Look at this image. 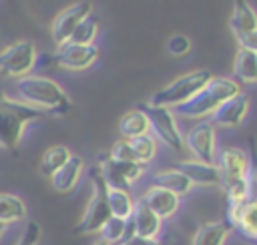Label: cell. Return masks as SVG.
<instances>
[{"label": "cell", "mask_w": 257, "mask_h": 245, "mask_svg": "<svg viewBox=\"0 0 257 245\" xmlns=\"http://www.w3.org/2000/svg\"><path fill=\"white\" fill-rule=\"evenodd\" d=\"M16 94H18V100L26 102L28 106H32L44 114L62 116L72 106L64 88L56 80H52L48 76H40V74H28V76L18 78Z\"/></svg>", "instance_id": "1"}, {"label": "cell", "mask_w": 257, "mask_h": 245, "mask_svg": "<svg viewBox=\"0 0 257 245\" xmlns=\"http://www.w3.org/2000/svg\"><path fill=\"white\" fill-rule=\"evenodd\" d=\"M241 90V84L235 78H227V76H213L191 100H187L185 104L173 108L175 114L183 116V118H197V120H205L207 116H211L225 100L237 96Z\"/></svg>", "instance_id": "2"}, {"label": "cell", "mask_w": 257, "mask_h": 245, "mask_svg": "<svg viewBox=\"0 0 257 245\" xmlns=\"http://www.w3.org/2000/svg\"><path fill=\"white\" fill-rule=\"evenodd\" d=\"M42 116L46 114L0 90V147L6 151H16L28 122Z\"/></svg>", "instance_id": "3"}, {"label": "cell", "mask_w": 257, "mask_h": 245, "mask_svg": "<svg viewBox=\"0 0 257 245\" xmlns=\"http://www.w3.org/2000/svg\"><path fill=\"white\" fill-rule=\"evenodd\" d=\"M211 78H213L211 70H205V68H199V70H191L187 74H181L175 80H171L167 86H163L161 90H157L147 104H151V106L177 108V106L185 104L187 100H191Z\"/></svg>", "instance_id": "4"}, {"label": "cell", "mask_w": 257, "mask_h": 245, "mask_svg": "<svg viewBox=\"0 0 257 245\" xmlns=\"http://www.w3.org/2000/svg\"><path fill=\"white\" fill-rule=\"evenodd\" d=\"M90 181H92V195L84 207V213H82L78 225L74 227V233H80V235L98 233L110 217V209L106 203V185H104L98 169H92Z\"/></svg>", "instance_id": "5"}, {"label": "cell", "mask_w": 257, "mask_h": 245, "mask_svg": "<svg viewBox=\"0 0 257 245\" xmlns=\"http://www.w3.org/2000/svg\"><path fill=\"white\" fill-rule=\"evenodd\" d=\"M141 108L145 110V114L149 118L153 137L157 141H161L163 145H167L169 149L181 153L185 149V137L179 131V125H177V118H175L173 108H167V106H151V104H143Z\"/></svg>", "instance_id": "6"}, {"label": "cell", "mask_w": 257, "mask_h": 245, "mask_svg": "<svg viewBox=\"0 0 257 245\" xmlns=\"http://www.w3.org/2000/svg\"><path fill=\"white\" fill-rule=\"evenodd\" d=\"M36 58L38 52L30 40H16L0 50V74L14 80L28 76L36 64Z\"/></svg>", "instance_id": "7"}, {"label": "cell", "mask_w": 257, "mask_h": 245, "mask_svg": "<svg viewBox=\"0 0 257 245\" xmlns=\"http://www.w3.org/2000/svg\"><path fill=\"white\" fill-rule=\"evenodd\" d=\"M98 173L104 181V185L108 189H124L128 191L131 185H135L143 175L147 165L143 163H122V161H114L108 157V153L100 155L98 159Z\"/></svg>", "instance_id": "8"}, {"label": "cell", "mask_w": 257, "mask_h": 245, "mask_svg": "<svg viewBox=\"0 0 257 245\" xmlns=\"http://www.w3.org/2000/svg\"><path fill=\"white\" fill-rule=\"evenodd\" d=\"M90 12H92V2L90 0H78V2L70 4V6H66L64 10H60L54 16V20L50 24V38L56 44V48L70 40V36L76 30V26Z\"/></svg>", "instance_id": "9"}, {"label": "cell", "mask_w": 257, "mask_h": 245, "mask_svg": "<svg viewBox=\"0 0 257 245\" xmlns=\"http://www.w3.org/2000/svg\"><path fill=\"white\" fill-rule=\"evenodd\" d=\"M185 147L193 153V159L215 163L217 159V133L211 120L195 122L185 135Z\"/></svg>", "instance_id": "10"}, {"label": "cell", "mask_w": 257, "mask_h": 245, "mask_svg": "<svg viewBox=\"0 0 257 245\" xmlns=\"http://www.w3.org/2000/svg\"><path fill=\"white\" fill-rule=\"evenodd\" d=\"M98 60V46L96 44H74V42H66L62 46L56 48V52L52 54V62L64 70L70 72H80L90 68L94 62Z\"/></svg>", "instance_id": "11"}, {"label": "cell", "mask_w": 257, "mask_h": 245, "mask_svg": "<svg viewBox=\"0 0 257 245\" xmlns=\"http://www.w3.org/2000/svg\"><path fill=\"white\" fill-rule=\"evenodd\" d=\"M215 165L219 169L221 187H223V185H229L233 181L249 177L251 161H249V155L243 149H239V147H225V149L217 151Z\"/></svg>", "instance_id": "12"}, {"label": "cell", "mask_w": 257, "mask_h": 245, "mask_svg": "<svg viewBox=\"0 0 257 245\" xmlns=\"http://www.w3.org/2000/svg\"><path fill=\"white\" fill-rule=\"evenodd\" d=\"M249 106H251L249 96L245 92H239L237 96L225 100L211 114V122H213V127H219V129H237L243 125V120L249 112Z\"/></svg>", "instance_id": "13"}, {"label": "cell", "mask_w": 257, "mask_h": 245, "mask_svg": "<svg viewBox=\"0 0 257 245\" xmlns=\"http://www.w3.org/2000/svg\"><path fill=\"white\" fill-rule=\"evenodd\" d=\"M225 221L239 235L257 243V201L255 199H249L239 207L227 209V219Z\"/></svg>", "instance_id": "14"}, {"label": "cell", "mask_w": 257, "mask_h": 245, "mask_svg": "<svg viewBox=\"0 0 257 245\" xmlns=\"http://www.w3.org/2000/svg\"><path fill=\"white\" fill-rule=\"evenodd\" d=\"M128 229L133 235L159 239V233L163 229V219L159 215H155L143 199H139V201H135V209L128 217Z\"/></svg>", "instance_id": "15"}, {"label": "cell", "mask_w": 257, "mask_h": 245, "mask_svg": "<svg viewBox=\"0 0 257 245\" xmlns=\"http://www.w3.org/2000/svg\"><path fill=\"white\" fill-rule=\"evenodd\" d=\"M177 169L181 173H185L193 185L221 187V175H219V169L215 163H205L199 159H185L177 165Z\"/></svg>", "instance_id": "16"}, {"label": "cell", "mask_w": 257, "mask_h": 245, "mask_svg": "<svg viewBox=\"0 0 257 245\" xmlns=\"http://www.w3.org/2000/svg\"><path fill=\"white\" fill-rule=\"evenodd\" d=\"M141 199L163 221L169 219V217H173L179 211V207H181V197H177L175 193H171V191H167L163 187H157V185H151Z\"/></svg>", "instance_id": "17"}, {"label": "cell", "mask_w": 257, "mask_h": 245, "mask_svg": "<svg viewBox=\"0 0 257 245\" xmlns=\"http://www.w3.org/2000/svg\"><path fill=\"white\" fill-rule=\"evenodd\" d=\"M82 169H84V161L82 157L78 155H72L52 177H50V185L56 193H70L78 181H80V175H82Z\"/></svg>", "instance_id": "18"}, {"label": "cell", "mask_w": 257, "mask_h": 245, "mask_svg": "<svg viewBox=\"0 0 257 245\" xmlns=\"http://www.w3.org/2000/svg\"><path fill=\"white\" fill-rule=\"evenodd\" d=\"M229 28L233 30V36L251 32L257 28V12L247 0H233V12L229 18Z\"/></svg>", "instance_id": "19"}, {"label": "cell", "mask_w": 257, "mask_h": 245, "mask_svg": "<svg viewBox=\"0 0 257 245\" xmlns=\"http://www.w3.org/2000/svg\"><path fill=\"white\" fill-rule=\"evenodd\" d=\"M231 227L227 221H209L199 225V229L193 235L191 245H225V241L231 235Z\"/></svg>", "instance_id": "20"}, {"label": "cell", "mask_w": 257, "mask_h": 245, "mask_svg": "<svg viewBox=\"0 0 257 245\" xmlns=\"http://www.w3.org/2000/svg\"><path fill=\"white\" fill-rule=\"evenodd\" d=\"M153 185L163 187V189L175 193L177 197H183V195L191 193V189H193V183L189 181V177L185 173H181L177 167L157 171L155 177H153Z\"/></svg>", "instance_id": "21"}, {"label": "cell", "mask_w": 257, "mask_h": 245, "mask_svg": "<svg viewBox=\"0 0 257 245\" xmlns=\"http://www.w3.org/2000/svg\"><path fill=\"white\" fill-rule=\"evenodd\" d=\"M118 133L122 135V139H135L141 135H149L151 133V125L149 118L145 114L143 108H133L128 112H124L118 120Z\"/></svg>", "instance_id": "22"}, {"label": "cell", "mask_w": 257, "mask_h": 245, "mask_svg": "<svg viewBox=\"0 0 257 245\" xmlns=\"http://www.w3.org/2000/svg\"><path fill=\"white\" fill-rule=\"evenodd\" d=\"M233 74L245 84L257 82V54L245 48H239L233 60Z\"/></svg>", "instance_id": "23"}, {"label": "cell", "mask_w": 257, "mask_h": 245, "mask_svg": "<svg viewBox=\"0 0 257 245\" xmlns=\"http://www.w3.org/2000/svg\"><path fill=\"white\" fill-rule=\"evenodd\" d=\"M26 213H28L26 203L20 197L10 193H0V225L8 227L12 223L24 221Z\"/></svg>", "instance_id": "24"}, {"label": "cell", "mask_w": 257, "mask_h": 245, "mask_svg": "<svg viewBox=\"0 0 257 245\" xmlns=\"http://www.w3.org/2000/svg\"><path fill=\"white\" fill-rule=\"evenodd\" d=\"M70 157H72V153H70L68 147H64V145H54V147H50V149L44 151V155H42V159H40V165H38V171H40L44 177L50 179Z\"/></svg>", "instance_id": "25"}, {"label": "cell", "mask_w": 257, "mask_h": 245, "mask_svg": "<svg viewBox=\"0 0 257 245\" xmlns=\"http://www.w3.org/2000/svg\"><path fill=\"white\" fill-rule=\"evenodd\" d=\"M106 203H108L110 215L120 217V219H128L135 209V201H133L131 193L124 189H108L106 187Z\"/></svg>", "instance_id": "26"}, {"label": "cell", "mask_w": 257, "mask_h": 245, "mask_svg": "<svg viewBox=\"0 0 257 245\" xmlns=\"http://www.w3.org/2000/svg\"><path fill=\"white\" fill-rule=\"evenodd\" d=\"M128 145L135 153V159L143 165H149L155 157H157V151H159V145H157V139L149 133V135H141V137H135V139H128Z\"/></svg>", "instance_id": "27"}, {"label": "cell", "mask_w": 257, "mask_h": 245, "mask_svg": "<svg viewBox=\"0 0 257 245\" xmlns=\"http://www.w3.org/2000/svg\"><path fill=\"white\" fill-rule=\"evenodd\" d=\"M96 34H98V16H96L94 12H90V14L76 26V30L72 32V36H70L68 42L88 46V44H94Z\"/></svg>", "instance_id": "28"}, {"label": "cell", "mask_w": 257, "mask_h": 245, "mask_svg": "<svg viewBox=\"0 0 257 245\" xmlns=\"http://www.w3.org/2000/svg\"><path fill=\"white\" fill-rule=\"evenodd\" d=\"M126 231H128V221L126 219H120V217H108V221L102 225V229L98 231L100 239L110 243V245H116V243H122L124 237H126Z\"/></svg>", "instance_id": "29"}, {"label": "cell", "mask_w": 257, "mask_h": 245, "mask_svg": "<svg viewBox=\"0 0 257 245\" xmlns=\"http://www.w3.org/2000/svg\"><path fill=\"white\" fill-rule=\"evenodd\" d=\"M191 48H193V42L187 34H173L167 42V50L173 56H185L191 52Z\"/></svg>", "instance_id": "30"}, {"label": "cell", "mask_w": 257, "mask_h": 245, "mask_svg": "<svg viewBox=\"0 0 257 245\" xmlns=\"http://www.w3.org/2000/svg\"><path fill=\"white\" fill-rule=\"evenodd\" d=\"M108 157L114 159V161H122V163H133V161L139 163V161L135 159V153H133V149H131V145H128L126 139L116 141V143L112 145V149L108 151Z\"/></svg>", "instance_id": "31"}, {"label": "cell", "mask_w": 257, "mask_h": 245, "mask_svg": "<svg viewBox=\"0 0 257 245\" xmlns=\"http://www.w3.org/2000/svg\"><path fill=\"white\" fill-rule=\"evenodd\" d=\"M38 239H40V225L36 221H28L16 245H38Z\"/></svg>", "instance_id": "32"}, {"label": "cell", "mask_w": 257, "mask_h": 245, "mask_svg": "<svg viewBox=\"0 0 257 245\" xmlns=\"http://www.w3.org/2000/svg\"><path fill=\"white\" fill-rule=\"evenodd\" d=\"M249 183H251V199L257 201V147L253 145L251 155H249Z\"/></svg>", "instance_id": "33"}, {"label": "cell", "mask_w": 257, "mask_h": 245, "mask_svg": "<svg viewBox=\"0 0 257 245\" xmlns=\"http://www.w3.org/2000/svg\"><path fill=\"white\" fill-rule=\"evenodd\" d=\"M235 38H237L239 48H245V50H251V52L257 54V28L251 30V32L239 34V36H235Z\"/></svg>", "instance_id": "34"}, {"label": "cell", "mask_w": 257, "mask_h": 245, "mask_svg": "<svg viewBox=\"0 0 257 245\" xmlns=\"http://www.w3.org/2000/svg\"><path fill=\"white\" fill-rule=\"evenodd\" d=\"M120 245H163L159 239H149V237H139V235H128Z\"/></svg>", "instance_id": "35"}, {"label": "cell", "mask_w": 257, "mask_h": 245, "mask_svg": "<svg viewBox=\"0 0 257 245\" xmlns=\"http://www.w3.org/2000/svg\"><path fill=\"white\" fill-rule=\"evenodd\" d=\"M92 245H110V243H106V241H102V239H98V241H94Z\"/></svg>", "instance_id": "36"}, {"label": "cell", "mask_w": 257, "mask_h": 245, "mask_svg": "<svg viewBox=\"0 0 257 245\" xmlns=\"http://www.w3.org/2000/svg\"><path fill=\"white\" fill-rule=\"evenodd\" d=\"M4 231H6V227H4V225H0V239H2V235H4Z\"/></svg>", "instance_id": "37"}]
</instances>
